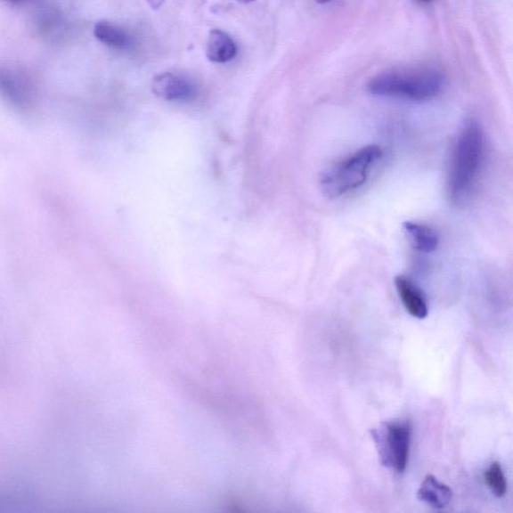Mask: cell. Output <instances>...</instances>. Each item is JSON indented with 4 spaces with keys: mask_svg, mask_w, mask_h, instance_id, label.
I'll use <instances>...</instances> for the list:
<instances>
[{
    "mask_svg": "<svg viewBox=\"0 0 513 513\" xmlns=\"http://www.w3.org/2000/svg\"><path fill=\"white\" fill-rule=\"evenodd\" d=\"M485 158V138L483 127L476 119L463 125L457 135L449 162L448 197L460 206L468 203L480 178Z\"/></svg>",
    "mask_w": 513,
    "mask_h": 513,
    "instance_id": "6da1fadb",
    "label": "cell"
},
{
    "mask_svg": "<svg viewBox=\"0 0 513 513\" xmlns=\"http://www.w3.org/2000/svg\"><path fill=\"white\" fill-rule=\"evenodd\" d=\"M446 85L443 71L428 67L384 71L369 80L367 91L377 96H391L421 102L436 98Z\"/></svg>",
    "mask_w": 513,
    "mask_h": 513,
    "instance_id": "7a4b0ae2",
    "label": "cell"
},
{
    "mask_svg": "<svg viewBox=\"0 0 513 513\" xmlns=\"http://www.w3.org/2000/svg\"><path fill=\"white\" fill-rule=\"evenodd\" d=\"M382 156L381 148L375 144L359 149L323 174L321 189L329 198H339L362 187Z\"/></svg>",
    "mask_w": 513,
    "mask_h": 513,
    "instance_id": "3957f363",
    "label": "cell"
},
{
    "mask_svg": "<svg viewBox=\"0 0 513 513\" xmlns=\"http://www.w3.org/2000/svg\"><path fill=\"white\" fill-rule=\"evenodd\" d=\"M377 451L384 467L397 473L406 470L411 443V425L408 421L383 422L372 430Z\"/></svg>",
    "mask_w": 513,
    "mask_h": 513,
    "instance_id": "277c9868",
    "label": "cell"
},
{
    "mask_svg": "<svg viewBox=\"0 0 513 513\" xmlns=\"http://www.w3.org/2000/svg\"><path fill=\"white\" fill-rule=\"evenodd\" d=\"M151 90L159 98L171 102H188L197 95V87L191 80L170 72L155 77Z\"/></svg>",
    "mask_w": 513,
    "mask_h": 513,
    "instance_id": "5b68a950",
    "label": "cell"
},
{
    "mask_svg": "<svg viewBox=\"0 0 513 513\" xmlns=\"http://www.w3.org/2000/svg\"><path fill=\"white\" fill-rule=\"evenodd\" d=\"M401 302L411 316L425 319L428 316V305L421 289L411 279L399 275L395 280Z\"/></svg>",
    "mask_w": 513,
    "mask_h": 513,
    "instance_id": "8992f818",
    "label": "cell"
},
{
    "mask_svg": "<svg viewBox=\"0 0 513 513\" xmlns=\"http://www.w3.org/2000/svg\"><path fill=\"white\" fill-rule=\"evenodd\" d=\"M403 229L409 240V243L416 251L425 254L436 252L439 246L437 232L422 223L407 221L403 224Z\"/></svg>",
    "mask_w": 513,
    "mask_h": 513,
    "instance_id": "52a82bcc",
    "label": "cell"
},
{
    "mask_svg": "<svg viewBox=\"0 0 513 513\" xmlns=\"http://www.w3.org/2000/svg\"><path fill=\"white\" fill-rule=\"evenodd\" d=\"M206 54L208 61L213 62H228L235 58L237 45L226 32L214 29L208 37Z\"/></svg>",
    "mask_w": 513,
    "mask_h": 513,
    "instance_id": "ba28073f",
    "label": "cell"
},
{
    "mask_svg": "<svg viewBox=\"0 0 513 513\" xmlns=\"http://www.w3.org/2000/svg\"><path fill=\"white\" fill-rule=\"evenodd\" d=\"M452 488L433 476H428L422 481L419 493V499L436 509H443L451 503L452 500Z\"/></svg>",
    "mask_w": 513,
    "mask_h": 513,
    "instance_id": "9c48e42d",
    "label": "cell"
},
{
    "mask_svg": "<svg viewBox=\"0 0 513 513\" xmlns=\"http://www.w3.org/2000/svg\"><path fill=\"white\" fill-rule=\"evenodd\" d=\"M94 35L101 43L116 50H127L132 45V38L126 31L107 21L96 23Z\"/></svg>",
    "mask_w": 513,
    "mask_h": 513,
    "instance_id": "30bf717a",
    "label": "cell"
},
{
    "mask_svg": "<svg viewBox=\"0 0 513 513\" xmlns=\"http://www.w3.org/2000/svg\"><path fill=\"white\" fill-rule=\"evenodd\" d=\"M484 483L496 497H503L507 494V478L500 462L492 463L484 472Z\"/></svg>",
    "mask_w": 513,
    "mask_h": 513,
    "instance_id": "8fae6325",
    "label": "cell"
},
{
    "mask_svg": "<svg viewBox=\"0 0 513 513\" xmlns=\"http://www.w3.org/2000/svg\"><path fill=\"white\" fill-rule=\"evenodd\" d=\"M148 3L154 10H158V8L163 5L165 0H148Z\"/></svg>",
    "mask_w": 513,
    "mask_h": 513,
    "instance_id": "7c38bea8",
    "label": "cell"
},
{
    "mask_svg": "<svg viewBox=\"0 0 513 513\" xmlns=\"http://www.w3.org/2000/svg\"><path fill=\"white\" fill-rule=\"evenodd\" d=\"M6 2L11 3V4H20L22 2H26V0H6Z\"/></svg>",
    "mask_w": 513,
    "mask_h": 513,
    "instance_id": "4fadbf2b",
    "label": "cell"
},
{
    "mask_svg": "<svg viewBox=\"0 0 513 513\" xmlns=\"http://www.w3.org/2000/svg\"><path fill=\"white\" fill-rule=\"evenodd\" d=\"M416 2L422 4H430L432 2V0H416Z\"/></svg>",
    "mask_w": 513,
    "mask_h": 513,
    "instance_id": "5bb4252c",
    "label": "cell"
},
{
    "mask_svg": "<svg viewBox=\"0 0 513 513\" xmlns=\"http://www.w3.org/2000/svg\"><path fill=\"white\" fill-rule=\"evenodd\" d=\"M315 2L320 4H328L329 2H331V0H315Z\"/></svg>",
    "mask_w": 513,
    "mask_h": 513,
    "instance_id": "9a60e30c",
    "label": "cell"
},
{
    "mask_svg": "<svg viewBox=\"0 0 513 513\" xmlns=\"http://www.w3.org/2000/svg\"><path fill=\"white\" fill-rule=\"evenodd\" d=\"M238 2L242 4H248L254 2V0H238Z\"/></svg>",
    "mask_w": 513,
    "mask_h": 513,
    "instance_id": "2e32d148",
    "label": "cell"
}]
</instances>
